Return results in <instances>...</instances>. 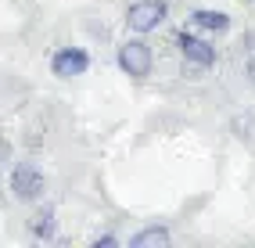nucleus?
<instances>
[{
    "instance_id": "10",
    "label": "nucleus",
    "mask_w": 255,
    "mask_h": 248,
    "mask_svg": "<svg viewBox=\"0 0 255 248\" xmlns=\"http://www.w3.org/2000/svg\"><path fill=\"white\" fill-rule=\"evenodd\" d=\"M245 72H248V83H252V87H255V54L248 58V65H245Z\"/></svg>"
},
{
    "instance_id": "4",
    "label": "nucleus",
    "mask_w": 255,
    "mask_h": 248,
    "mask_svg": "<svg viewBox=\"0 0 255 248\" xmlns=\"http://www.w3.org/2000/svg\"><path fill=\"white\" fill-rule=\"evenodd\" d=\"M176 43H180V54H183V61L191 65V69H212L216 65V47L209 40L194 36V32H180Z\"/></svg>"
},
{
    "instance_id": "3",
    "label": "nucleus",
    "mask_w": 255,
    "mask_h": 248,
    "mask_svg": "<svg viewBox=\"0 0 255 248\" xmlns=\"http://www.w3.org/2000/svg\"><path fill=\"white\" fill-rule=\"evenodd\" d=\"M151 65H155V58H151V47L144 40H126L119 47V69L126 76L144 79V76H151Z\"/></svg>"
},
{
    "instance_id": "5",
    "label": "nucleus",
    "mask_w": 255,
    "mask_h": 248,
    "mask_svg": "<svg viewBox=\"0 0 255 248\" xmlns=\"http://www.w3.org/2000/svg\"><path fill=\"white\" fill-rule=\"evenodd\" d=\"M50 69L61 79H76V76H83L90 69V54L83 51V47H61V51H54V58H50Z\"/></svg>"
},
{
    "instance_id": "6",
    "label": "nucleus",
    "mask_w": 255,
    "mask_h": 248,
    "mask_svg": "<svg viewBox=\"0 0 255 248\" xmlns=\"http://www.w3.org/2000/svg\"><path fill=\"white\" fill-rule=\"evenodd\" d=\"M194 29H205V32H227L230 29V14L227 11H216V7H198L191 14Z\"/></svg>"
},
{
    "instance_id": "1",
    "label": "nucleus",
    "mask_w": 255,
    "mask_h": 248,
    "mask_svg": "<svg viewBox=\"0 0 255 248\" xmlns=\"http://www.w3.org/2000/svg\"><path fill=\"white\" fill-rule=\"evenodd\" d=\"M165 18H169V4L165 0H137V4L126 11L129 32H155Z\"/></svg>"
},
{
    "instance_id": "9",
    "label": "nucleus",
    "mask_w": 255,
    "mask_h": 248,
    "mask_svg": "<svg viewBox=\"0 0 255 248\" xmlns=\"http://www.w3.org/2000/svg\"><path fill=\"white\" fill-rule=\"evenodd\" d=\"M115 245H119V241H115L112 234H108V238H97V241H94V248H115Z\"/></svg>"
},
{
    "instance_id": "8",
    "label": "nucleus",
    "mask_w": 255,
    "mask_h": 248,
    "mask_svg": "<svg viewBox=\"0 0 255 248\" xmlns=\"http://www.w3.org/2000/svg\"><path fill=\"white\" fill-rule=\"evenodd\" d=\"M32 234L36 238H50L54 234V209H40L36 220H32Z\"/></svg>"
},
{
    "instance_id": "2",
    "label": "nucleus",
    "mask_w": 255,
    "mask_h": 248,
    "mask_svg": "<svg viewBox=\"0 0 255 248\" xmlns=\"http://www.w3.org/2000/svg\"><path fill=\"white\" fill-rule=\"evenodd\" d=\"M43 191H47V180H43V173L36 169V165H29V162L14 165V173H11V194L18 198V202H40Z\"/></svg>"
},
{
    "instance_id": "7",
    "label": "nucleus",
    "mask_w": 255,
    "mask_h": 248,
    "mask_svg": "<svg viewBox=\"0 0 255 248\" xmlns=\"http://www.w3.org/2000/svg\"><path fill=\"white\" fill-rule=\"evenodd\" d=\"M169 241H173V238H169L165 227H144V230H137V234L129 238L133 248H165Z\"/></svg>"
}]
</instances>
